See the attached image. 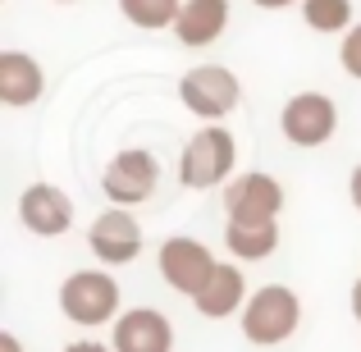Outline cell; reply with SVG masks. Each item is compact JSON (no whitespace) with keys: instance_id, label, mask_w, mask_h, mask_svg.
<instances>
[{"instance_id":"8fae6325","label":"cell","mask_w":361,"mask_h":352,"mask_svg":"<svg viewBox=\"0 0 361 352\" xmlns=\"http://www.w3.org/2000/svg\"><path fill=\"white\" fill-rule=\"evenodd\" d=\"M18 220H23L37 238H55V233L69 229L73 206L55 183H32L23 197H18Z\"/></svg>"},{"instance_id":"ba28073f","label":"cell","mask_w":361,"mask_h":352,"mask_svg":"<svg viewBox=\"0 0 361 352\" xmlns=\"http://www.w3.org/2000/svg\"><path fill=\"white\" fill-rule=\"evenodd\" d=\"M224 211L229 220H243V224H265V220H279L283 211V188L279 178L270 174H243L224 188Z\"/></svg>"},{"instance_id":"5bb4252c","label":"cell","mask_w":361,"mask_h":352,"mask_svg":"<svg viewBox=\"0 0 361 352\" xmlns=\"http://www.w3.org/2000/svg\"><path fill=\"white\" fill-rule=\"evenodd\" d=\"M229 23V0H188L174 23V37L183 46H211Z\"/></svg>"},{"instance_id":"ac0fdd59","label":"cell","mask_w":361,"mask_h":352,"mask_svg":"<svg viewBox=\"0 0 361 352\" xmlns=\"http://www.w3.org/2000/svg\"><path fill=\"white\" fill-rule=\"evenodd\" d=\"M338 60H343V69L353 73V78H361V23L348 28L343 37V51H338Z\"/></svg>"},{"instance_id":"ffe728a7","label":"cell","mask_w":361,"mask_h":352,"mask_svg":"<svg viewBox=\"0 0 361 352\" xmlns=\"http://www.w3.org/2000/svg\"><path fill=\"white\" fill-rule=\"evenodd\" d=\"M64 352H110V348H101V344H92V339H87V344H69Z\"/></svg>"},{"instance_id":"30bf717a","label":"cell","mask_w":361,"mask_h":352,"mask_svg":"<svg viewBox=\"0 0 361 352\" xmlns=\"http://www.w3.org/2000/svg\"><path fill=\"white\" fill-rule=\"evenodd\" d=\"M110 344H115V352H169L174 348V325L160 311L137 307L115 320V339Z\"/></svg>"},{"instance_id":"8992f818","label":"cell","mask_w":361,"mask_h":352,"mask_svg":"<svg viewBox=\"0 0 361 352\" xmlns=\"http://www.w3.org/2000/svg\"><path fill=\"white\" fill-rule=\"evenodd\" d=\"M283 138L293 142V147H320V142L334 138L338 128V110L329 97H320V92H298V97L283 106Z\"/></svg>"},{"instance_id":"5b68a950","label":"cell","mask_w":361,"mask_h":352,"mask_svg":"<svg viewBox=\"0 0 361 352\" xmlns=\"http://www.w3.org/2000/svg\"><path fill=\"white\" fill-rule=\"evenodd\" d=\"M215 256L206 243H197V238H169L165 247H160V274H165V284L174 293H188V298H197V293L206 289V279L215 274Z\"/></svg>"},{"instance_id":"7a4b0ae2","label":"cell","mask_w":361,"mask_h":352,"mask_svg":"<svg viewBox=\"0 0 361 352\" xmlns=\"http://www.w3.org/2000/svg\"><path fill=\"white\" fill-rule=\"evenodd\" d=\"M233 160H238V142L229 128L220 123H206L202 133H192V142L183 147L178 160V183L183 188H215L233 174Z\"/></svg>"},{"instance_id":"6da1fadb","label":"cell","mask_w":361,"mask_h":352,"mask_svg":"<svg viewBox=\"0 0 361 352\" xmlns=\"http://www.w3.org/2000/svg\"><path fill=\"white\" fill-rule=\"evenodd\" d=\"M298 325H302V302H298V293L283 289V284L256 289L252 298H247V307H243V334L252 339L256 348L283 344Z\"/></svg>"},{"instance_id":"603a6c76","label":"cell","mask_w":361,"mask_h":352,"mask_svg":"<svg viewBox=\"0 0 361 352\" xmlns=\"http://www.w3.org/2000/svg\"><path fill=\"white\" fill-rule=\"evenodd\" d=\"M261 9H283V5H293V0H256Z\"/></svg>"},{"instance_id":"9c48e42d","label":"cell","mask_w":361,"mask_h":352,"mask_svg":"<svg viewBox=\"0 0 361 352\" xmlns=\"http://www.w3.org/2000/svg\"><path fill=\"white\" fill-rule=\"evenodd\" d=\"M87 243H92V256L101 265H128L142 252V224L128 211H106L92 220Z\"/></svg>"},{"instance_id":"7c38bea8","label":"cell","mask_w":361,"mask_h":352,"mask_svg":"<svg viewBox=\"0 0 361 352\" xmlns=\"http://www.w3.org/2000/svg\"><path fill=\"white\" fill-rule=\"evenodd\" d=\"M197 311H202L206 320H224L233 316V311L247 307V279L243 270H233V265H215V274L206 279V289L197 293Z\"/></svg>"},{"instance_id":"7402d4cb","label":"cell","mask_w":361,"mask_h":352,"mask_svg":"<svg viewBox=\"0 0 361 352\" xmlns=\"http://www.w3.org/2000/svg\"><path fill=\"white\" fill-rule=\"evenodd\" d=\"M0 352H23V348H18L14 334H0Z\"/></svg>"},{"instance_id":"2e32d148","label":"cell","mask_w":361,"mask_h":352,"mask_svg":"<svg viewBox=\"0 0 361 352\" xmlns=\"http://www.w3.org/2000/svg\"><path fill=\"white\" fill-rule=\"evenodd\" d=\"M119 9L128 14V23H137V28H174L178 23V14H183V5L178 0H119Z\"/></svg>"},{"instance_id":"9a60e30c","label":"cell","mask_w":361,"mask_h":352,"mask_svg":"<svg viewBox=\"0 0 361 352\" xmlns=\"http://www.w3.org/2000/svg\"><path fill=\"white\" fill-rule=\"evenodd\" d=\"M224 243L238 261H265V256L279 247V224L265 220V224H243V220H229L224 229Z\"/></svg>"},{"instance_id":"52a82bcc","label":"cell","mask_w":361,"mask_h":352,"mask_svg":"<svg viewBox=\"0 0 361 352\" xmlns=\"http://www.w3.org/2000/svg\"><path fill=\"white\" fill-rule=\"evenodd\" d=\"M156 178H160L156 156L133 147V151H119V156L106 165L101 188H106V197H115L119 206H137V202H147V197L156 193Z\"/></svg>"},{"instance_id":"44dd1931","label":"cell","mask_w":361,"mask_h":352,"mask_svg":"<svg viewBox=\"0 0 361 352\" xmlns=\"http://www.w3.org/2000/svg\"><path fill=\"white\" fill-rule=\"evenodd\" d=\"M353 316H357V325H361V279L353 284Z\"/></svg>"},{"instance_id":"3957f363","label":"cell","mask_w":361,"mask_h":352,"mask_svg":"<svg viewBox=\"0 0 361 352\" xmlns=\"http://www.w3.org/2000/svg\"><path fill=\"white\" fill-rule=\"evenodd\" d=\"M60 307L73 325H106L119 311V284L106 270H73L60 284Z\"/></svg>"},{"instance_id":"4fadbf2b","label":"cell","mask_w":361,"mask_h":352,"mask_svg":"<svg viewBox=\"0 0 361 352\" xmlns=\"http://www.w3.org/2000/svg\"><path fill=\"white\" fill-rule=\"evenodd\" d=\"M42 87H46V73L32 55H23V51L0 55V101L5 106H27V101L42 97Z\"/></svg>"},{"instance_id":"d6986e66","label":"cell","mask_w":361,"mask_h":352,"mask_svg":"<svg viewBox=\"0 0 361 352\" xmlns=\"http://www.w3.org/2000/svg\"><path fill=\"white\" fill-rule=\"evenodd\" d=\"M353 206H357V211H361V165L353 169Z\"/></svg>"},{"instance_id":"e0dca14e","label":"cell","mask_w":361,"mask_h":352,"mask_svg":"<svg viewBox=\"0 0 361 352\" xmlns=\"http://www.w3.org/2000/svg\"><path fill=\"white\" fill-rule=\"evenodd\" d=\"M302 18L316 32H343L353 28V0H302Z\"/></svg>"},{"instance_id":"277c9868","label":"cell","mask_w":361,"mask_h":352,"mask_svg":"<svg viewBox=\"0 0 361 352\" xmlns=\"http://www.w3.org/2000/svg\"><path fill=\"white\" fill-rule=\"evenodd\" d=\"M178 97H183V106L192 110V115H202V119H224L233 106H238L243 87H238V78H233L229 69H220V64H197V69L183 73V83H178Z\"/></svg>"}]
</instances>
